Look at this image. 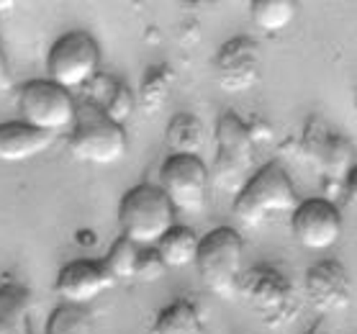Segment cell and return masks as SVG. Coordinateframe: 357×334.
Instances as JSON below:
<instances>
[{
    "instance_id": "12",
    "label": "cell",
    "mask_w": 357,
    "mask_h": 334,
    "mask_svg": "<svg viewBox=\"0 0 357 334\" xmlns=\"http://www.w3.org/2000/svg\"><path fill=\"white\" fill-rule=\"evenodd\" d=\"M303 298L319 314H340L352 303V278L337 260L311 265L303 278Z\"/></svg>"
},
{
    "instance_id": "18",
    "label": "cell",
    "mask_w": 357,
    "mask_h": 334,
    "mask_svg": "<svg viewBox=\"0 0 357 334\" xmlns=\"http://www.w3.org/2000/svg\"><path fill=\"white\" fill-rule=\"evenodd\" d=\"M31 298L21 285L0 288V334H31L29 324Z\"/></svg>"
},
{
    "instance_id": "24",
    "label": "cell",
    "mask_w": 357,
    "mask_h": 334,
    "mask_svg": "<svg viewBox=\"0 0 357 334\" xmlns=\"http://www.w3.org/2000/svg\"><path fill=\"white\" fill-rule=\"evenodd\" d=\"M47 334H93V319L85 306L62 303L52 311L47 321Z\"/></svg>"
},
{
    "instance_id": "4",
    "label": "cell",
    "mask_w": 357,
    "mask_h": 334,
    "mask_svg": "<svg viewBox=\"0 0 357 334\" xmlns=\"http://www.w3.org/2000/svg\"><path fill=\"white\" fill-rule=\"evenodd\" d=\"M244 239L231 227H219L201 236L195 268L201 275L203 285L219 298H236V283L242 278L244 268Z\"/></svg>"
},
{
    "instance_id": "9",
    "label": "cell",
    "mask_w": 357,
    "mask_h": 334,
    "mask_svg": "<svg viewBox=\"0 0 357 334\" xmlns=\"http://www.w3.org/2000/svg\"><path fill=\"white\" fill-rule=\"evenodd\" d=\"M211 175L201 157L170 155L160 167V190L170 198L175 211L198 213L208 198Z\"/></svg>"
},
{
    "instance_id": "5",
    "label": "cell",
    "mask_w": 357,
    "mask_h": 334,
    "mask_svg": "<svg viewBox=\"0 0 357 334\" xmlns=\"http://www.w3.org/2000/svg\"><path fill=\"white\" fill-rule=\"evenodd\" d=\"M119 224L121 236L131 239L134 245L155 247L175 227V208L160 188L142 183L121 198Z\"/></svg>"
},
{
    "instance_id": "23",
    "label": "cell",
    "mask_w": 357,
    "mask_h": 334,
    "mask_svg": "<svg viewBox=\"0 0 357 334\" xmlns=\"http://www.w3.org/2000/svg\"><path fill=\"white\" fill-rule=\"evenodd\" d=\"M139 252H142V247L134 245L131 239H126V236H119V239H116L114 247L108 250V255L100 260L108 275L114 278V283H119V280H131V278H134Z\"/></svg>"
},
{
    "instance_id": "27",
    "label": "cell",
    "mask_w": 357,
    "mask_h": 334,
    "mask_svg": "<svg viewBox=\"0 0 357 334\" xmlns=\"http://www.w3.org/2000/svg\"><path fill=\"white\" fill-rule=\"evenodd\" d=\"M8 77V59H6V50H3V41H0V88Z\"/></svg>"
},
{
    "instance_id": "16",
    "label": "cell",
    "mask_w": 357,
    "mask_h": 334,
    "mask_svg": "<svg viewBox=\"0 0 357 334\" xmlns=\"http://www.w3.org/2000/svg\"><path fill=\"white\" fill-rule=\"evenodd\" d=\"M88 90H90L88 103L100 108V111H103L114 123H119V126H123V123L129 121L131 114H134V108H137V96H134L123 82L114 80V77L98 75L96 80L88 85Z\"/></svg>"
},
{
    "instance_id": "20",
    "label": "cell",
    "mask_w": 357,
    "mask_h": 334,
    "mask_svg": "<svg viewBox=\"0 0 357 334\" xmlns=\"http://www.w3.org/2000/svg\"><path fill=\"white\" fill-rule=\"evenodd\" d=\"M149 334H206L203 319L190 301H172L157 314Z\"/></svg>"
},
{
    "instance_id": "15",
    "label": "cell",
    "mask_w": 357,
    "mask_h": 334,
    "mask_svg": "<svg viewBox=\"0 0 357 334\" xmlns=\"http://www.w3.org/2000/svg\"><path fill=\"white\" fill-rule=\"evenodd\" d=\"M52 144H54L52 134L31 129L21 119L0 123V162H26L44 155Z\"/></svg>"
},
{
    "instance_id": "21",
    "label": "cell",
    "mask_w": 357,
    "mask_h": 334,
    "mask_svg": "<svg viewBox=\"0 0 357 334\" xmlns=\"http://www.w3.org/2000/svg\"><path fill=\"white\" fill-rule=\"evenodd\" d=\"M175 85V70L170 65H155L149 67L142 80L137 96V106L144 111L146 116H155L160 108L167 103L170 98V90Z\"/></svg>"
},
{
    "instance_id": "26",
    "label": "cell",
    "mask_w": 357,
    "mask_h": 334,
    "mask_svg": "<svg viewBox=\"0 0 357 334\" xmlns=\"http://www.w3.org/2000/svg\"><path fill=\"white\" fill-rule=\"evenodd\" d=\"M344 193L349 196V201H352V204H357V165L349 170L347 183H344Z\"/></svg>"
},
{
    "instance_id": "25",
    "label": "cell",
    "mask_w": 357,
    "mask_h": 334,
    "mask_svg": "<svg viewBox=\"0 0 357 334\" xmlns=\"http://www.w3.org/2000/svg\"><path fill=\"white\" fill-rule=\"evenodd\" d=\"M167 273V265L162 262V257L157 255L155 247H142L137 262V273H134V280H142V283H155Z\"/></svg>"
},
{
    "instance_id": "19",
    "label": "cell",
    "mask_w": 357,
    "mask_h": 334,
    "mask_svg": "<svg viewBox=\"0 0 357 334\" xmlns=\"http://www.w3.org/2000/svg\"><path fill=\"white\" fill-rule=\"evenodd\" d=\"M198 245H201V236L195 234L193 229L188 227H175L155 245L157 255L162 257V262L167 268H188L195 262L198 255Z\"/></svg>"
},
{
    "instance_id": "14",
    "label": "cell",
    "mask_w": 357,
    "mask_h": 334,
    "mask_svg": "<svg viewBox=\"0 0 357 334\" xmlns=\"http://www.w3.org/2000/svg\"><path fill=\"white\" fill-rule=\"evenodd\" d=\"M111 285H114V278L108 275L100 260H75L59 270L54 291L65 303L88 306L100 294H106Z\"/></svg>"
},
{
    "instance_id": "28",
    "label": "cell",
    "mask_w": 357,
    "mask_h": 334,
    "mask_svg": "<svg viewBox=\"0 0 357 334\" xmlns=\"http://www.w3.org/2000/svg\"><path fill=\"white\" fill-rule=\"evenodd\" d=\"M13 6H16L13 0H0V13H6V10H10Z\"/></svg>"
},
{
    "instance_id": "2",
    "label": "cell",
    "mask_w": 357,
    "mask_h": 334,
    "mask_svg": "<svg viewBox=\"0 0 357 334\" xmlns=\"http://www.w3.org/2000/svg\"><path fill=\"white\" fill-rule=\"evenodd\" d=\"M298 193L280 162H270L255 172L234 198V216L244 227H262L278 213L298 208Z\"/></svg>"
},
{
    "instance_id": "22",
    "label": "cell",
    "mask_w": 357,
    "mask_h": 334,
    "mask_svg": "<svg viewBox=\"0 0 357 334\" xmlns=\"http://www.w3.org/2000/svg\"><path fill=\"white\" fill-rule=\"evenodd\" d=\"M252 21L262 31H283L296 16V6L291 0H255L250 6Z\"/></svg>"
},
{
    "instance_id": "3",
    "label": "cell",
    "mask_w": 357,
    "mask_h": 334,
    "mask_svg": "<svg viewBox=\"0 0 357 334\" xmlns=\"http://www.w3.org/2000/svg\"><path fill=\"white\" fill-rule=\"evenodd\" d=\"M70 155L80 162L90 165H114L123 160L129 149V139L123 126L114 123L100 108L82 100L77 103L75 121L70 126Z\"/></svg>"
},
{
    "instance_id": "10",
    "label": "cell",
    "mask_w": 357,
    "mask_h": 334,
    "mask_svg": "<svg viewBox=\"0 0 357 334\" xmlns=\"http://www.w3.org/2000/svg\"><path fill=\"white\" fill-rule=\"evenodd\" d=\"M303 155H309L311 162L321 170L326 185L344 190L347 175L352 170V149L347 139L334 134L321 119H311L303 131Z\"/></svg>"
},
{
    "instance_id": "6",
    "label": "cell",
    "mask_w": 357,
    "mask_h": 334,
    "mask_svg": "<svg viewBox=\"0 0 357 334\" xmlns=\"http://www.w3.org/2000/svg\"><path fill=\"white\" fill-rule=\"evenodd\" d=\"M252 160H255V134L247 123L234 114H221L216 123V157H213L211 180L213 185L229 193H239L250 180Z\"/></svg>"
},
{
    "instance_id": "11",
    "label": "cell",
    "mask_w": 357,
    "mask_h": 334,
    "mask_svg": "<svg viewBox=\"0 0 357 334\" xmlns=\"http://www.w3.org/2000/svg\"><path fill=\"white\" fill-rule=\"evenodd\" d=\"M291 231L296 242L306 250H314V252L329 250L342 236L340 208L329 198L301 201L298 208L291 213Z\"/></svg>"
},
{
    "instance_id": "8",
    "label": "cell",
    "mask_w": 357,
    "mask_h": 334,
    "mask_svg": "<svg viewBox=\"0 0 357 334\" xmlns=\"http://www.w3.org/2000/svg\"><path fill=\"white\" fill-rule=\"evenodd\" d=\"M77 100L52 80H31L18 90V114L31 129L57 137L73 126Z\"/></svg>"
},
{
    "instance_id": "7",
    "label": "cell",
    "mask_w": 357,
    "mask_h": 334,
    "mask_svg": "<svg viewBox=\"0 0 357 334\" xmlns=\"http://www.w3.org/2000/svg\"><path fill=\"white\" fill-rule=\"evenodd\" d=\"M49 80L62 90L88 88L100 75V47L88 31H67L62 33L47 57Z\"/></svg>"
},
{
    "instance_id": "13",
    "label": "cell",
    "mask_w": 357,
    "mask_h": 334,
    "mask_svg": "<svg viewBox=\"0 0 357 334\" xmlns=\"http://www.w3.org/2000/svg\"><path fill=\"white\" fill-rule=\"evenodd\" d=\"M213 67H216V80L227 93H244V90L255 88L262 70L257 41L250 36L229 39L227 44H221Z\"/></svg>"
},
{
    "instance_id": "1",
    "label": "cell",
    "mask_w": 357,
    "mask_h": 334,
    "mask_svg": "<svg viewBox=\"0 0 357 334\" xmlns=\"http://www.w3.org/2000/svg\"><path fill=\"white\" fill-rule=\"evenodd\" d=\"M236 298H242L252 314L270 329L293 324L301 314V296L296 285L270 265L244 270L236 283Z\"/></svg>"
},
{
    "instance_id": "17",
    "label": "cell",
    "mask_w": 357,
    "mask_h": 334,
    "mask_svg": "<svg viewBox=\"0 0 357 334\" xmlns=\"http://www.w3.org/2000/svg\"><path fill=\"white\" fill-rule=\"evenodd\" d=\"M165 142L170 147L172 155H185V157H198L201 149L206 147V126L195 114L183 111L175 114L167 123L165 131Z\"/></svg>"
}]
</instances>
